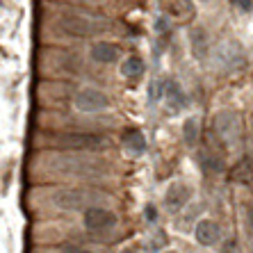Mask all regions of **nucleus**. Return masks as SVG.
<instances>
[{
    "instance_id": "f257e3e1",
    "label": "nucleus",
    "mask_w": 253,
    "mask_h": 253,
    "mask_svg": "<svg viewBox=\"0 0 253 253\" xmlns=\"http://www.w3.org/2000/svg\"><path fill=\"white\" fill-rule=\"evenodd\" d=\"M32 171L43 176L62 178H98L110 173V165L84 153H64V151H43L32 158Z\"/></svg>"
},
{
    "instance_id": "2eb2a0df",
    "label": "nucleus",
    "mask_w": 253,
    "mask_h": 253,
    "mask_svg": "<svg viewBox=\"0 0 253 253\" xmlns=\"http://www.w3.org/2000/svg\"><path fill=\"white\" fill-rule=\"evenodd\" d=\"M124 144L132 151V153H144V151H146V139H144V135H141L139 130H130V132H126Z\"/></svg>"
},
{
    "instance_id": "f8f14e48",
    "label": "nucleus",
    "mask_w": 253,
    "mask_h": 253,
    "mask_svg": "<svg viewBox=\"0 0 253 253\" xmlns=\"http://www.w3.org/2000/svg\"><path fill=\"white\" fill-rule=\"evenodd\" d=\"M167 100H169V110H173V112H178V110H183V107H187V96L183 94V89H180V84L178 83H167Z\"/></svg>"
},
{
    "instance_id": "1a4fd4ad",
    "label": "nucleus",
    "mask_w": 253,
    "mask_h": 253,
    "mask_svg": "<svg viewBox=\"0 0 253 253\" xmlns=\"http://www.w3.org/2000/svg\"><path fill=\"white\" fill-rule=\"evenodd\" d=\"M219 237H221V230H219V224L217 221H212V219H203L199 221L196 226V240L199 244L203 247H212V244H217Z\"/></svg>"
},
{
    "instance_id": "4be33fe9",
    "label": "nucleus",
    "mask_w": 253,
    "mask_h": 253,
    "mask_svg": "<svg viewBox=\"0 0 253 253\" xmlns=\"http://www.w3.org/2000/svg\"><path fill=\"white\" fill-rule=\"evenodd\" d=\"M121 253H135V251H130V249H126V251H121Z\"/></svg>"
},
{
    "instance_id": "393cba45",
    "label": "nucleus",
    "mask_w": 253,
    "mask_h": 253,
    "mask_svg": "<svg viewBox=\"0 0 253 253\" xmlns=\"http://www.w3.org/2000/svg\"><path fill=\"white\" fill-rule=\"evenodd\" d=\"M201 2H208V0H201Z\"/></svg>"
},
{
    "instance_id": "0eeeda50",
    "label": "nucleus",
    "mask_w": 253,
    "mask_h": 253,
    "mask_svg": "<svg viewBox=\"0 0 253 253\" xmlns=\"http://www.w3.org/2000/svg\"><path fill=\"white\" fill-rule=\"evenodd\" d=\"M84 226H87L89 230H98V233H103V230H110V228L117 226V214H114L112 210L103 208V206L89 208V210L84 212Z\"/></svg>"
},
{
    "instance_id": "dca6fc26",
    "label": "nucleus",
    "mask_w": 253,
    "mask_h": 253,
    "mask_svg": "<svg viewBox=\"0 0 253 253\" xmlns=\"http://www.w3.org/2000/svg\"><path fill=\"white\" fill-rule=\"evenodd\" d=\"M183 135H185V144H187V146H196V141H199V119L189 117L187 121H185Z\"/></svg>"
},
{
    "instance_id": "b1692460",
    "label": "nucleus",
    "mask_w": 253,
    "mask_h": 253,
    "mask_svg": "<svg viewBox=\"0 0 253 253\" xmlns=\"http://www.w3.org/2000/svg\"><path fill=\"white\" fill-rule=\"evenodd\" d=\"M165 253H176V251H165Z\"/></svg>"
},
{
    "instance_id": "f3484780",
    "label": "nucleus",
    "mask_w": 253,
    "mask_h": 253,
    "mask_svg": "<svg viewBox=\"0 0 253 253\" xmlns=\"http://www.w3.org/2000/svg\"><path fill=\"white\" fill-rule=\"evenodd\" d=\"M57 253H94L89 251L87 247H78V244H64V247H59Z\"/></svg>"
},
{
    "instance_id": "5701e85b",
    "label": "nucleus",
    "mask_w": 253,
    "mask_h": 253,
    "mask_svg": "<svg viewBox=\"0 0 253 253\" xmlns=\"http://www.w3.org/2000/svg\"><path fill=\"white\" fill-rule=\"evenodd\" d=\"M84 2H96V0H84Z\"/></svg>"
},
{
    "instance_id": "39448f33",
    "label": "nucleus",
    "mask_w": 253,
    "mask_h": 253,
    "mask_svg": "<svg viewBox=\"0 0 253 253\" xmlns=\"http://www.w3.org/2000/svg\"><path fill=\"white\" fill-rule=\"evenodd\" d=\"M76 103V110L78 112H84V114H98V112H105L107 107H110V98L107 94L98 91V89H80L73 98Z\"/></svg>"
},
{
    "instance_id": "6ab92c4d",
    "label": "nucleus",
    "mask_w": 253,
    "mask_h": 253,
    "mask_svg": "<svg viewBox=\"0 0 253 253\" xmlns=\"http://www.w3.org/2000/svg\"><path fill=\"white\" fill-rule=\"evenodd\" d=\"M230 2H233L237 9H242V12H251L253 9V0H230Z\"/></svg>"
},
{
    "instance_id": "a211bd4d",
    "label": "nucleus",
    "mask_w": 253,
    "mask_h": 253,
    "mask_svg": "<svg viewBox=\"0 0 253 253\" xmlns=\"http://www.w3.org/2000/svg\"><path fill=\"white\" fill-rule=\"evenodd\" d=\"M165 2H171V7H173L176 12H180V14L192 12V5H189L187 0H165Z\"/></svg>"
},
{
    "instance_id": "6e6552de",
    "label": "nucleus",
    "mask_w": 253,
    "mask_h": 253,
    "mask_svg": "<svg viewBox=\"0 0 253 253\" xmlns=\"http://www.w3.org/2000/svg\"><path fill=\"white\" fill-rule=\"evenodd\" d=\"M192 196V187L187 183H171L165 194V206L169 212H178L180 208H185V203Z\"/></svg>"
},
{
    "instance_id": "412c9836",
    "label": "nucleus",
    "mask_w": 253,
    "mask_h": 253,
    "mask_svg": "<svg viewBox=\"0 0 253 253\" xmlns=\"http://www.w3.org/2000/svg\"><path fill=\"white\" fill-rule=\"evenodd\" d=\"M165 28H167V18H158V30L162 32Z\"/></svg>"
},
{
    "instance_id": "9d476101",
    "label": "nucleus",
    "mask_w": 253,
    "mask_h": 253,
    "mask_svg": "<svg viewBox=\"0 0 253 253\" xmlns=\"http://www.w3.org/2000/svg\"><path fill=\"white\" fill-rule=\"evenodd\" d=\"M217 59L221 64L228 66V69H233V66H240L244 62V55H242L240 46L235 42H224L217 50Z\"/></svg>"
},
{
    "instance_id": "ddd939ff",
    "label": "nucleus",
    "mask_w": 253,
    "mask_h": 253,
    "mask_svg": "<svg viewBox=\"0 0 253 253\" xmlns=\"http://www.w3.org/2000/svg\"><path fill=\"white\" fill-rule=\"evenodd\" d=\"M189 43H192V53H194V57L203 59L208 53V35L203 32L201 28H194L192 32H189Z\"/></svg>"
},
{
    "instance_id": "7ed1b4c3",
    "label": "nucleus",
    "mask_w": 253,
    "mask_h": 253,
    "mask_svg": "<svg viewBox=\"0 0 253 253\" xmlns=\"http://www.w3.org/2000/svg\"><path fill=\"white\" fill-rule=\"evenodd\" d=\"M53 28L66 37H94L110 30V21L87 12H62L53 18Z\"/></svg>"
},
{
    "instance_id": "423d86ee",
    "label": "nucleus",
    "mask_w": 253,
    "mask_h": 253,
    "mask_svg": "<svg viewBox=\"0 0 253 253\" xmlns=\"http://www.w3.org/2000/svg\"><path fill=\"white\" fill-rule=\"evenodd\" d=\"M214 130L226 144H235L240 139V117L235 112H219L214 117Z\"/></svg>"
},
{
    "instance_id": "20e7f679",
    "label": "nucleus",
    "mask_w": 253,
    "mask_h": 253,
    "mask_svg": "<svg viewBox=\"0 0 253 253\" xmlns=\"http://www.w3.org/2000/svg\"><path fill=\"white\" fill-rule=\"evenodd\" d=\"M43 146H50L53 151H76V153H94L110 146V141L103 135H91V132H48L43 135Z\"/></svg>"
},
{
    "instance_id": "f03ea898",
    "label": "nucleus",
    "mask_w": 253,
    "mask_h": 253,
    "mask_svg": "<svg viewBox=\"0 0 253 253\" xmlns=\"http://www.w3.org/2000/svg\"><path fill=\"white\" fill-rule=\"evenodd\" d=\"M98 201H110L98 189H78V187H55L50 192H43L42 203L37 206L57 208V210H84L96 208Z\"/></svg>"
},
{
    "instance_id": "aec40b11",
    "label": "nucleus",
    "mask_w": 253,
    "mask_h": 253,
    "mask_svg": "<svg viewBox=\"0 0 253 253\" xmlns=\"http://www.w3.org/2000/svg\"><path fill=\"white\" fill-rule=\"evenodd\" d=\"M160 87H162V84H160V80H153V84H151V100H160Z\"/></svg>"
},
{
    "instance_id": "9b49d317",
    "label": "nucleus",
    "mask_w": 253,
    "mask_h": 253,
    "mask_svg": "<svg viewBox=\"0 0 253 253\" xmlns=\"http://www.w3.org/2000/svg\"><path fill=\"white\" fill-rule=\"evenodd\" d=\"M91 57H94V62H100V64H112L121 57V48L107 42H98L91 48Z\"/></svg>"
},
{
    "instance_id": "4468645a",
    "label": "nucleus",
    "mask_w": 253,
    "mask_h": 253,
    "mask_svg": "<svg viewBox=\"0 0 253 253\" xmlns=\"http://www.w3.org/2000/svg\"><path fill=\"white\" fill-rule=\"evenodd\" d=\"M121 73H124L126 78H139L141 73H144V62H141L137 55H130L126 62H121Z\"/></svg>"
}]
</instances>
